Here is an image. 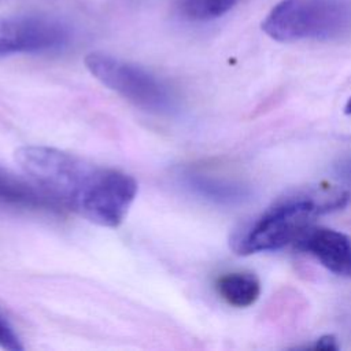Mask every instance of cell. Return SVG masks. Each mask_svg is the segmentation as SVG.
<instances>
[{
    "label": "cell",
    "instance_id": "1",
    "mask_svg": "<svg viewBox=\"0 0 351 351\" xmlns=\"http://www.w3.org/2000/svg\"><path fill=\"white\" fill-rule=\"evenodd\" d=\"M15 160L60 207L100 226H118L137 195L132 176L58 148L23 145L15 151Z\"/></svg>",
    "mask_w": 351,
    "mask_h": 351
},
{
    "label": "cell",
    "instance_id": "2",
    "mask_svg": "<svg viewBox=\"0 0 351 351\" xmlns=\"http://www.w3.org/2000/svg\"><path fill=\"white\" fill-rule=\"evenodd\" d=\"M348 193L336 189H310L278 199L259 217L233 233L230 247L239 255L280 250L293 244L315 217L339 210Z\"/></svg>",
    "mask_w": 351,
    "mask_h": 351
},
{
    "label": "cell",
    "instance_id": "3",
    "mask_svg": "<svg viewBox=\"0 0 351 351\" xmlns=\"http://www.w3.org/2000/svg\"><path fill=\"white\" fill-rule=\"evenodd\" d=\"M277 41L337 40L351 32V8L341 0H281L262 22Z\"/></svg>",
    "mask_w": 351,
    "mask_h": 351
},
{
    "label": "cell",
    "instance_id": "4",
    "mask_svg": "<svg viewBox=\"0 0 351 351\" xmlns=\"http://www.w3.org/2000/svg\"><path fill=\"white\" fill-rule=\"evenodd\" d=\"M84 62L97 81L136 107L156 114L173 108L169 88L145 69L104 52H90Z\"/></svg>",
    "mask_w": 351,
    "mask_h": 351
},
{
    "label": "cell",
    "instance_id": "5",
    "mask_svg": "<svg viewBox=\"0 0 351 351\" xmlns=\"http://www.w3.org/2000/svg\"><path fill=\"white\" fill-rule=\"evenodd\" d=\"M70 38L69 26L52 16L0 18V58L15 53L56 51L66 47Z\"/></svg>",
    "mask_w": 351,
    "mask_h": 351
},
{
    "label": "cell",
    "instance_id": "6",
    "mask_svg": "<svg viewBox=\"0 0 351 351\" xmlns=\"http://www.w3.org/2000/svg\"><path fill=\"white\" fill-rule=\"evenodd\" d=\"M293 245L314 256L333 274L351 277V239L343 232L311 225Z\"/></svg>",
    "mask_w": 351,
    "mask_h": 351
},
{
    "label": "cell",
    "instance_id": "7",
    "mask_svg": "<svg viewBox=\"0 0 351 351\" xmlns=\"http://www.w3.org/2000/svg\"><path fill=\"white\" fill-rule=\"evenodd\" d=\"M0 203L30 208L56 211L60 206L52 200L27 176L26 178L0 165Z\"/></svg>",
    "mask_w": 351,
    "mask_h": 351
},
{
    "label": "cell",
    "instance_id": "8",
    "mask_svg": "<svg viewBox=\"0 0 351 351\" xmlns=\"http://www.w3.org/2000/svg\"><path fill=\"white\" fill-rule=\"evenodd\" d=\"M215 288L218 295L233 307H248L256 302L261 295V282L258 277L247 271H234L221 276Z\"/></svg>",
    "mask_w": 351,
    "mask_h": 351
},
{
    "label": "cell",
    "instance_id": "9",
    "mask_svg": "<svg viewBox=\"0 0 351 351\" xmlns=\"http://www.w3.org/2000/svg\"><path fill=\"white\" fill-rule=\"evenodd\" d=\"M184 182L196 195L218 203L234 202L244 196L240 185L200 173H185Z\"/></svg>",
    "mask_w": 351,
    "mask_h": 351
},
{
    "label": "cell",
    "instance_id": "10",
    "mask_svg": "<svg viewBox=\"0 0 351 351\" xmlns=\"http://www.w3.org/2000/svg\"><path fill=\"white\" fill-rule=\"evenodd\" d=\"M237 0H178L184 16L193 21H207L226 14Z\"/></svg>",
    "mask_w": 351,
    "mask_h": 351
},
{
    "label": "cell",
    "instance_id": "11",
    "mask_svg": "<svg viewBox=\"0 0 351 351\" xmlns=\"http://www.w3.org/2000/svg\"><path fill=\"white\" fill-rule=\"evenodd\" d=\"M0 348L7 351H22L23 344L12 325L0 313Z\"/></svg>",
    "mask_w": 351,
    "mask_h": 351
},
{
    "label": "cell",
    "instance_id": "12",
    "mask_svg": "<svg viewBox=\"0 0 351 351\" xmlns=\"http://www.w3.org/2000/svg\"><path fill=\"white\" fill-rule=\"evenodd\" d=\"M314 348H315V350H325V351H329V350H337V348H339V344H337V340H336L332 335H325V336L319 337V339L315 341Z\"/></svg>",
    "mask_w": 351,
    "mask_h": 351
},
{
    "label": "cell",
    "instance_id": "13",
    "mask_svg": "<svg viewBox=\"0 0 351 351\" xmlns=\"http://www.w3.org/2000/svg\"><path fill=\"white\" fill-rule=\"evenodd\" d=\"M344 112H346V114H348V115H351V96L348 97V100H347V103H346Z\"/></svg>",
    "mask_w": 351,
    "mask_h": 351
}]
</instances>
